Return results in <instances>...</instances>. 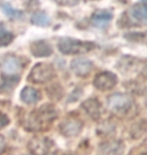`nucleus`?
Returning <instances> with one entry per match:
<instances>
[{
	"instance_id": "f257e3e1",
	"label": "nucleus",
	"mask_w": 147,
	"mask_h": 155,
	"mask_svg": "<svg viewBox=\"0 0 147 155\" xmlns=\"http://www.w3.org/2000/svg\"><path fill=\"white\" fill-rule=\"evenodd\" d=\"M58 48L59 51L64 54H79L92 51L95 48V45L90 41H82L76 38H64L59 39Z\"/></svg>"
},
{
	"instance_id": "f03ea898",
	"label": "nucleus",
	"mask_w": 147,
	"mask_h": 155,
	"mask_svg": "<svg viewBox=\"0 0 147 155\" xmlns=\"http://www.w3.org/2000/svg\"><path fill=\"white\" fill-rule=\"evenodd\" d=\"M55 110L51 105H45L33 112L29 118V125L32 130H39L45 127V125H49L52 121L55 119Z\"/></svg>"
},
{
	"instance_id": "7ed1b4c3",
	"label": "nucleus",
	"mask_w": 147,
	"mask_h": 155,
	"mask_svg": "<svg viewBox=\"0 0 147 155\" xmlns=\"http://www.w3.org/2000/svg\"><path fill=\"white\" fill-rule=\"evenodd\" d=\"M55 75V69L51 64L39 63L36 64L31 70L29 81L35 84H45L54 79Z\"/></svg>"
},
{
	"instance_id": "20e7f679",
	"label": "nucleus",
	"mask_w": 147,
	"mask_h": 155,
	"mask_svg": "<svg viewBox=\"0 0 147 155\" xmlns=\"http://www.w3.org/2000/svg\"><path fill=\"white\" fill-rule=\"evenodd\" d=\"M132 106V99L126 94H114L108 98V107L115 113H125Z\"/></svg>"
},
{
	"instance_id": "39448f33",
	"label": "nucleus",
	"mask_w": 147,
	"mask_h": 155,
	"mask_svg": "<svg viewBox=\"0 0 147 155\" xmlns=\"http://www.w3.org/2000/svg\"><path fill=\"white\" fill-rule=\"evenodd\" d=\"M118 79L115 74L111 72H103L97 75L94 80V86L100 91H109L117 85Z\"/></svg>"
},
{
	"instance_id": "423d86ee",
	"label": "nucleus",
	"mask_w": 147,
	"mask_h": 155,
	"mask_svg": "<svg viewBox=\"0 0 147 155\" xmlns=\"http://www.w3.org/2000/svg\"><path fill=\"white\" fill-rule=\"evenodd\" d=\"M0 68L6 76H14L21 70V61L16 55H6L0 61Z\"/></svg>"
},
{
	"instance_id": "0eeeda50",
	"label": "nucleus",
	"mask_w": 147,
	"mask_h": 155,
	"mask_svg": "<svg viewBox=\"0 0 147 155\" xmlns=\"http://www.w3.org/2000/svg\"><path fill=\"white\" fill-rule=\"evenodd\" d=\"M71 69L77 76L85 77L92 71L93 63L86 58H77L72 61Z\"/></svg>"
},
{
	"instance_id": "6e6552de",
	"label": "nucleus",
	"mask_w": 147,
	"mask_h": 155,
	"mask_svg": "<svg viewBox=\"0 0 147 155\" xmlns=\"http://www.w3.org/2000/svg\"><path fill=\"white\" fill-rule=\"evenodd\" d=\"M30 51L35 58H46L52 54V48L45 40H36L30 45Z\"/></svg>"
},
{
	"instance_id": "1a4fd4ad",
	"label": "nucleus",
	"mask_w": 147,
	"mask_h": 155,
	"mask_svg": "<svg viewBox=\"0 0 147 155\" xmlns=\"http://www.w3.org/2000/svg\"><path fill=\"white\" fill-rule=\"evenodd\" d=\"M61 130L62 134L68 137L77 136L82 130V123L76 119H68L62 124Z\"/></svg>"
},
{
	"instance_id": "9d476101",
	"label": "nucleus",
	"mask_w": 147,
	"mask_h": 155,
	"mask_svg": "<svg viewBox=\"0 0 147 155\" xmlns=\"http://www.w3.org/2000/svg\"><path fill=\"white\" fill-rule=\"evenodd\" d=\"M82 107L93 119H98V118L101 116L102 107H101V104H100L96 99H89V100L85 101L83 103Z\"/></svg>"
},
{
	"instance_id": "9b49d317",
	"label": "nucleus",
	"mask_w": 147,
	"mask_h": 155,
	"mask_svg": "<svg viewBox=\"0 0 147 155\" xmlns=\"http://www.w3.org/2000/svg\"><path fill=\"white\" fill-rule=\"evenodd\" d=\"M20 98L25 104H35L40 99V94L36 89L32 88V87H25L21 91Z\"/></svg>"
},
{
	"instance_id": "f8f14e48",
	"label": "nucleus",
	"mask_w": 147,
	"mask_h": 155,
	"mask_svg": "<svg viewBox=\"0 0 147 155\" xmlns=\"http://www.w3.org/2000/svg\"><path fill=\"white\" fill-rule=\"evenodd\" d=\"M113 15L108 11H97L93 14L92 16V23L94 25L98 26V27H104L110 22V20L112 19Z\"/></svg>"
},
{
	"instance_id": "ddd939ff",
	"label": "nucleus",
	"mask_w": 147,
	"mask_h": 155,
	"mask_svg": "<svg viewBox=\"0 0 147 155\" xmlns=\"http://www.w3.org/2000/svg\"><path fill=\"white\" fill-rule=\"evenodd\" d=\"M131 15L136 20L141 21L147 24V3L145 4H137L131 8Z\"/></svg>"
},
{
	"instance_id": "4468645a",
	"label": "nucleus",
	"mask_w": 147,
	"mask_h": 155,
	"mask_svg": "<svg viewBox=\"0 0 147 155\" xmlns=\"http://www.w3.org/2000/svg\"><path fill=\"white\" fill-rule=\"evenodd\" d=\"M123 150V145L119 142H108L102 145L101 151L107 155H116L120 154Z\"/></svg>"
},
{
	"instance_id": "2eb2a0df",
	"label": "nucleus",
	"mask_w": 147,
	"mask_h": 155,
	"mask_svg": "<svg viewBox=\"0 0 147 155\" xmlns=\"http://www.w3.org/2000/svg\"><path fill=\"white\" fill-rule=\"evenodd\" d=\"M30 20H31V22L37 26H48L51 24V19H49V17L46 15V13L42 12V11L33 13Z\"/></svg>"
},
{
	"instance_id": "dca6fc26",
	"label": "nucleus",
	"mask_w": 147,
	"mask_h": 155,
	"mask_svg": "<svg viewBox=\"0 0 147 155\" xmlns=\"http://www.w3.org/2000/svg\"><path fill=\"white\" fill-rule=\"evenodd\" d=\"M6 78H7V79L4 80L0 84V91H2V92L10 91L17 83V82H15V80L13 79L14 77H6Z\"/></svg>"
},
{
	"instance_id": "f3484780",
	"label": "nucleus",
	"mask_w": 147,
	"mask_h": 155,
	"mask_svg": "<svg viewBox=\"0 0 147 155\" xmlns=\"http://www.w3.org/2000/svg\"><path fill=\"white\" fill-rule=\"evenodd\" d=\"M13 40V35L6 30H0V46H6Z\"/></svg>"
},
{
	"instance_id": "a211bd4d",
	"label": "nucleus",
	"mask_w": 147,
	"mask_h": 155,
	"mask_svg": "<svg viewBox=\"0 0 147 155\" xmlns=\"http://www.w3.org/2000/svg\"><path fill=\"white\" fill-rule=\"evenodd\" d=\"M3 11H4V13L7 15L9 17H12V18H18L21 16V11L19 10H15L14 8H12L10 5L8 4H5L3 5Z\"/></svg>"
},
{
	"instance_id": "6ab92c4d",
	"label": "nucleus",
	"mask_w": 147,
	"mask_h": 155,
	"mask_svg": "<svg viewBox=\"0 0 147 155\" xmlns=\"http://www.w3.org/2000/svg\"><path fill=\"white\" fill-rule=\"evenodd\" d=\"M9 124V118L3 114L2 112H0V129L4 128L5 126H7Z\"/></svg>"
},
{
	"instance_id": "aec40b11",
	"label": "nucleus",
	"mask_w": 147,
	"mask_h": 155,
	"mask_svg": "<svg viewBox=\"0 0 147 155\" xmlns=\"http://www.w3.org/2000/svg\"><path fill=\"white\" fill-rule=\"evenodd\" d=\"M6 148V141H5V138L3 136L0 135V155H1L3 152H4Z\"/></svg>"
},
{
	"instance_id": "412c9836",
	"label": "nucleus",
	"mask_w": 147,
	"mask_h": 155,
	"mask_svg": "<svg viewBox=\"0 0 147 155\" xmlns=\"http://www.w3.org/2000/svg\"><path fill=\"white\" fill-rule=\"evenodd\" d=\"M144 76L147 78V67L145 68V70H144Z\"/></svg>"
},
{
	"instance_id": "4be33fe9",
	"label": "nucleus",
	"mask_w": 147,
	"mask_h": 155,
	"mask_svg": "<svg viewBox=\"0 0 147 155\" xmlns=\"http://www.w3.org/2000/svg\"><path fill=\"white\" fill-rule=\"evenodd\" d=\"M143 1H144L145 3H147V0H143Z\"/></svg>"
}]
</instances>
